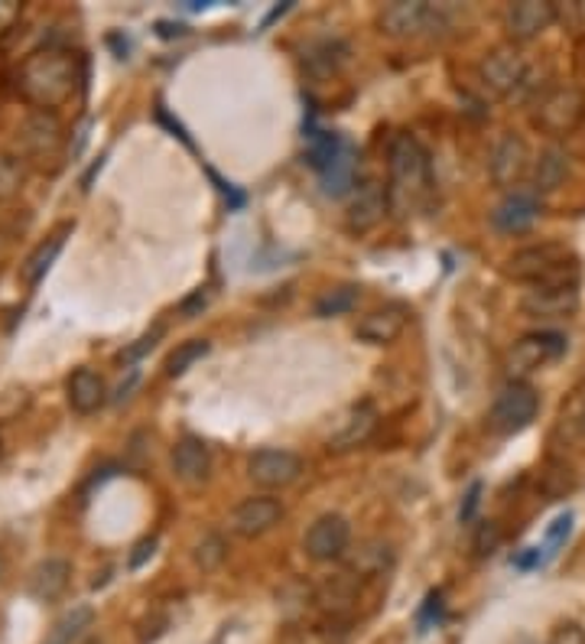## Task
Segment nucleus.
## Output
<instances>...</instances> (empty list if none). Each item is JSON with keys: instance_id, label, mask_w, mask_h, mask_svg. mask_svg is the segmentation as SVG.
Masks as SVG:
<instances>
[{"instance_id": "f257e3e1", "label": "nucleus", "mask_w": 585, "mask_h": 644, "mask_svg": "<svg viewBox=\"0 0 585 644\" xmlns=\"http://www.w3.org/2000/svg\"><path fill=\"white\" fill-rule=\"evenodd\" d=\"M82 59L69 49H39L23 59L16 72V89L20 95L36 108V112H56L62 108L75 89L82 85Z\"/></svg>"}, {"instance_id": "f03ea898", "label": "nucleus", "mask_w": 585, "mask_h": 644, "mask_svg": "<svg viewBox=\"0 0 585 644\" xmlns=\"http://www.w3.org/2000/svg\"><path fill=\"white\" fill-rule=\"evenodd\" d=\"M387 169H390V183H387L390 209L397 215L423 212L433 199V163L426 147L407 130L394 133L387 147Z\"/></svg>"}, {"instance_id": "7ed1b4c3", "label": "nucleus", "mask_w": 585, "mask_h": 644, "mask_svg": "<svg viewBox=\"0 0 585 644\" xmlns=\"http://www.w3.org/2000/svg\"><path fill=\"white\" fill-rule=\"evenodd\" d=\"M504 273L517 283L527 286H543V283H580L583 270H580V258L560 245V242H540V245H527L520 251H514Z\"/></svg>"}, {"instance_id": "20e7f679", "label": "nucleus", "mask_w": 585, "mask_h": 644, "mask_svg": "<svg viewBox=\"0 0 585 644\" xmlns=\"http://www.w3.org/2000/svg\"><path fill=\"white\" fill-rule=\"evenodd\" d=\"M530 125L540 130L543 137L566 140L585 125V89L573 82H560L550 85L547 92H540L530 105Z\"/></svg>"}, {"instance_id": "39448f33", "label": "nucleus", "mask_w": 585, "mask_h": 644, "mask_svg": "<svg viewBox=\"0 0 585 644\" xmlns=\"http://www.w3.org/2000/svg\"><path fill=\"white\" fill-rule=\"evenodd\" d=\"M377 26L387 36L397 39H413V36H430L449 26V10L426 3V0H394L387 7H381L377 13Z\"/></svg>"}, {"instance_id": "423d86ee", "label": "nucleus", "mask_w": 585, "mask_h": 644, "mask_svg": "<svg viewBox=\"0 0 585 644\" xmlns=\"http://www.w3.org/2000/svg\"><path fill=\"white\" fill-rule=\"evenodd\" d=\"M478 79L481 85L494 95V98H524L527 82H530V66L527 56L517 46H494L481 66H478Z\"/></svg>"}, {"instance_id": "0eeeda50", "label": "nucleus", "mask_w": 585, "mask_h": 644, "mask_svg": "<svg viewBox=\"0 0 585 644\" xmlns=\"http://www.w3.org/2000/svg\"><path fill=\"white\" fill-rule=\"evenodd\" d=\"M570 342L563 332L557 329H537L527 332L514 342V349L507 352V375L511 382H527L530 375L550 368L553 362H560L566 355Z\"/></svg>"}, {"instance_id": "6e6552de", "label": "nucleus", "mask_w": 585, "mask_h": 644, "mask_svg": "<svg viewBox=\"0 0 585 644\" xmlns=\"http://www.w3.org/2000/svg\"><path fill=\"white\" fill-rule=\"evenodd\" d=\"M540 413V394L537 387L527 382H511L507 387H501V394L491 403L488 423L494 433L501 436H514L520 430H527Z\"/></svg>"}, {"instance_id": "1a4fd4ad", "label": "nucleus", "mask_w": 585, "mask_h": 644, "mask_svg": "<svg viewBox=\"0 0 585 644\" xmlns=\"http://www.w3.org/2000/svg\"><path fill=\"white\" fill-rule=\"evenodd\" d=\"M530 166H534V156H530V147L520 133L514 130H504L494 147H491V156H488V173H491V183L504 192H514L520 189V183L530 176Z\"/></svg>"}, {"instance_id": "9d476101", "label": "nucleus", "mask_w": 585, "mask_h": 644, "mask_svg": "<svg viewBox=\"0 0 585 644\" xmlns=\"http://www.w3.org/2000/svg\"><path fill=\"white\" fill-rule=\"evenodd\" d=\"M583 306V290L580 283H543L530 286L520 296V313L530 319H570Z\"/></svg>"}, {"instance_id": "9b49d317", "label": "nucleus", "mask_w": 585, "mask_h": 644, "mask_svg": "<svg viewBox=\"0 0 585 644\" xmlns=\"http://www.w3.org/2000/svg\"><path fill=\"white\" fill-rule=\"evenodd\" d=\"M23 153L39 166V169H56L62 156V125L49 112H33L26 125L20 128Z\"/></svg>"}, {"instance_id": "f8f14e48", "label": "nucleus", "mask_w": 585, "mask_h": 644, "mask_svg": "<svg viewBox=\"0 0 585 644\" xmlns=\"http://www.w3.org/2000/svg\"><path fill=\"white\" fill-rule=\"evenodd\" d=\"M351 543V524L349 517L342 515H323L316 517L303 537V550L309 560L316 563H332V560H342L349 553Z\"/></svg>"}, {"instance_id": "ddd939ff", "label": "nucleus", "mask_w": 585, "mask_h": 644, "mask_svg": "<svg viewBox=\"0 0 585 644\" xmlns=\"http://www.w3.org/2000/svg\"><path fill=\"white\" fill-rule=\"evenodd\" d=\"M303 476V459L290 449H257L247 459V479L257 489H286Z\"/></svg>"}, {"instance_id": "4468645a", "label": "nucleus", "mask_w": 585, "mask_h": 644, "mask_svg": "<svg viewBox=\"0 0 585 644\" xmlns=\"http://www.w3.org/2000/svg\"><path fill=\"white\" fill-rule=\"evenodd\" d=\"M358 596H361V579H354L349 570H342V573L329 576L323 586H316L313 606H316V612L329 625H346L354 602H358Z\"/></svg>"}, {"instance_id": "2eb2a0df", "label": "nucleus", "mask_w": 585, "mask_h": 644, "mask_svg": "<svg viewBox=\"0 0 585 644\" xmlns=\"http://www.w3.org/2000/svg\"><path fill=\"white\" fill-rule=\"evenodd\" d=\"M560 20V7L550 0H520L504 10V30L514 43L543 36Z\"/></svg>"}, {"instance_id": "dca6fc26", "label": "nucleus", "mask_w": 585, "mask_h": 644, "mask_svg": "<svg viewBox=\"0 0 585 644\" xmlns=\"http://www.w3.org/2000/svg\"><path fill=\"white\" fill-rule=\"evenodd\" d=\"M543 215V196L534 189H514L501 199V206L491 212V225L504 235H520L527 232L537 219Z\"/></svg>"}, {"instance_id": "f3484780", "label": "nucleus", "mask_w": 585, "mask_h": 644, "mask_svg": "<svg viewBox=\"0 0 585 644\" xmlns=\"http://www.w3.org/2000/svg\"><path fill=\"white\" fill-rule=\"evenodd\" d=\"M390 209V192L377 179H361L351 192L349 202V229L351 232H371Z\"/></svg>"}, {"instance_id": "a211bd4d", "label": "nucleus", "mask_w": 585, "mask_h": 644, "mask_svg": "<svg viewBox=\"0 0 585 644\" xmlns=\"http://www.w3.org/2000/svg\"><path fill=\"white\" fill-rule=\"evenodd\" d=\"M407 323H410L407 306L387 303V306H377V309H371L367 316H361L354 336H358L361 342H367V346H390V342H397V339L403 336Z\"/></svg>"}, {"instance_id": "6ab92c4d", "label": "nucleus", "mask_w": 585, "mask_h": 644, "mask_svg": "<svg viewBox=\"0 0 585 644\" xmlns=\"http://www.w3.org/2000/svg\"><path fill=\"white\" fill-rule=\"evenodd\" d=\"M283 520V505L270 495H254L244 499L232 512V530L244 540H254L267 530H273Z\"/></svg>"}, {"instance_id": "aec40b11", "label": "nucleus", "mask_w": 585, "mask_h": 644, "mask_svg": "<svg viewBox=\"0 0 585 644\" xmlns=\"http://www.w3.org/2000/svg\"><path fill=\"white\" fill-rule=\"evenodd\" d=\"M570 160H573V156H570L566 147H560V143L543 147V150L534 156V166H530V189H534L537 196L557 192V189L566 183V176H570V166H573Z\"/></svg>"}, {"instance_id": "412c9836", "label": "nucleus", "mask_w": 585, "mask_h": 644, "mask_svg": "<svg viewBox=\"0 0 585 644\" xmlns=\"http://www.w3.org/2000/svg\"><path fill=\"white\" fill-rule=\"evenodd\" d=\"M173 472L186 485H202L212 472V453L199 436H183L173 446Z\"/></svg>"}, {"instance_id": "4be33fe9", "label": "nucleus", "mask_w": 585, "mask_h": 644, "mask_svg": "<svg viewBox=\"0 0 585 644\" xmlns=\"http://www.w3.org/2000/svg\"><path fill=\"white\" fill-rule=\"evenodd\" d=\"M66 400L75 413L89 417L95 410L105 407L108 400V387H105V378L92 368H75L66 382Z\"/></svg>"}, {"instance_id": "5701e85b", "label": "nucleus", "mask_w": 585, "mask_h": 644, "mask_svg": "<svg viewBox=\"0 0 585 644\" xmlns=\"http://www.w3.org/2000/svg\"><path fill=\"white\" fill-rule=\"evenodd\" d=\"M72 222H62L56 232H49L33 251H30V258L20 264V277H23V283L26 286H36L46 273H49V267L56 264V258H59V251L66 248V238L72 235Z\"/></svg>"}, {"instance_id": "b1692460", "label": "nucleus", "mask_w": 585, "mask_h": 644, "mask_svg": "<svg viewBox=\"0 0 585 644\" xmlns=\"http://www.w3.org/2000/svg\"><path fill=\"white\" fill-rule=\"evenodd\" d=\"M377 420H381V417H377V410H374L371 403H358L349 417L342 420V426L329 436V449H332V453H349V449L364 446V443L374 436Z\"/></svg>"}, {"instance_id": "393cba45", "label": "nucleus", "mask_w": 585, "mask_h": 644, "mask_svg": "<svg viewBox=\"0 0 585 644\" xmlns=\"http://www.w3.org/2000/svg\"><path fill=\"white\" fill-rule=\"evenodd\" d=\"M319 176H323V192L332 196V199L351 196L358 189V150L351 147L349 140L342 143L339 156Z\"/></svg>"}, {"instance_id": "a878e982", "label": "nucleus", "mask_w": 585, "mask_h": 644, "mask_svg": "<svg viewBox=\"0 0 585 644\" xmlns=\"http://www.w3.org/2000/svg\"><path fill=\"white\" fill-rule=\"evenodd\" d=\"M394 566V547L387 540H364L349 557V573L354 579H381Z\"/></svg>"}, {"instance_id": "bb28decb", "label": "nucleus", "mask_w": 585, "mask_h": 644, "mask_svg": "<svg viewBox=\"0 0 585 644\" xmlns=\"http://www.w3.org/2000/svg\"><path fill=\"white\" fill-rule=\"evenodd\" d=\"M69 576H72V566L66 560H46L33 570L30 576V593L43 602H52L66 593L69 586Z\"/></svg>"}, {"instance_id": "cd10ccee", "label": "nucleus", "mask_w": 585, "mask_h": 644, "mask_svg": "<svg viewBox=\"0 0 585 644\" xmlns=\"http://www.w3.org/2000/svg\"><path fill=\"white\" fill-rule=\"evenodd\" d=\"M346 59H349V46L339 43V39H319V43H313V46L303 52V66H306L313 75H319V79L336 75V72L346 66Z\"/></svg>"}, {"instance_id": "c85d7f7f", "label": "nucleus", "mask_w": 585, "mask_h": 644, "mask_svg": "<svg viewBox=\"0 0 585 644\" xmlns=\"http://www.w3.org/2000/svg\"><path fill=\"white\" fill-rule=\"evenodd\" d=\"M92 622H95V612L89 606H75L72 612H66L49 629V635L43 639V644H79V639L92 629Z\"/></svg>"}, {"instance_id": "c756f323", "label": "nucleus", "mask_w": 585, "mask_h": 644, "mask_svg": "<svg viewBox=\"0 0 585 644\" xmlns=\"http://www.w3.org/2000/svg\"><path fill=\"white\" fill-rule=\"evenodd\" d=\"M209 342L206 339H189V342H183V346H176L173 352H169V359H166V375L169 378H179V375H186L199 359H206L209 355Z\"/></svg>"}, {"instance_id": "7c9ffc66", "label": "nucleus", "mask_w": 585, "mask_h": 644, "mask_svg": "<svg viewBox=\"0 0 585 644\" xmlns=\"http://www.w3.org/2000/svg\"><path fill=\"white\" fill-rule=\"evenodd\" d=\"M354 303H358V286H336V290H329V293H323L319 300H316V316L319 319H332V316H346L354 309Z\"/></svg>"}, {"instance_id": "2f4dec72", "label": "nucleus", "mask_w": 585, "mask_h": 644, "mask_svg": "<svg viewBox=\"0 0 585 644\" xmlns=\"http://www.w3.org/2000/svg\"><path fill=\"white\" fill-rule=\"evenodd\" d=\"M23 186V163L16 156L0 153V202L13 199Z\"/></svg>"}, {"instance_id": "473e14b6", "label": "nucleus", "mask_w": 585, "mask_h": 644, "mask_svg": "<svg viewBox=\"0 0 585 644\" xmlns=\"http://www.w3.org/2000/svg\"><path fill=\"white\" fill-rule=\"evenodd\" d=\"M570 534H573V512H563V515L547 527V534H543V547H540L543 557H553L570 540Z\"/></svg>"}, {"instance_id": "72a5a7b5", "label": "nucleus", "mask_w": 585, "mask_h": 644, "mask_svg": "<svg viewBox=\"0 0 585 644\" xmlns=\"http://www.w3.org/2000/svg\"><path fill=\"white\" fill-rule=\"evenodd\" d=\"M225 560V540L219 534H206L199 543H196V563L202 570H215L219 563Z\"/></svg>"}, {"instance_id": "f704fd0d", "label": "nucleus", "mask_w": 585, "mask_h": 644, "mask_svg": "<svg viewBox=\"0 0 585 644\" xmlns=\"http://www.w3.org/2000/svg\"><path fill=\"white\" fill-rule=\"evenodd\" d=\"M501 543V527L494 524V520H481V527H478V534H475V540H471V550H475V557H488V553H494V547Z\"/></svg>"}, {"instance_id": "c9c22d12", "label": "nucleus", "mask_w": 585, "mask_h": 644, "mask_svg": "<svg viewBox=\"0 0 585 644\" xmlns=\"http://www.w3.org/2000/svg\"><path fill=\"white\" fill-rule=\"evenodd\" d=\"M160 336H163V329L156 326L153 332H147L143 339H137V346H130L127 352H120V365H133L137 359H143V355H147V352L160 342Z\"/></svg>"}, {"instance_id": "e433bc0d", "label": "nucleus", "mask_w": 585, "mask_h": 644, "mask_svg": "<svg viewBox=\"0 0 585 644\" xmlns=\"http://www.w3.org/2000/svg\"><path fill=\"white\" fill-rule=\"evenodd\" d=\"M547 644H585V629L580 622H560Z\"/></svg>"}, {"instance_id": "4c0bfd02", "label": "nucleus", "mask_w": 585, "mask_h": 644, "mask_svg": "<svg viewBox=\"0 0 585 644\" xmlns=\"http://www.w3.org/2000/svg\"><path fill=\"white\" fill-rule=\"evenodd\" d=\"M440 612H443V593H430L426 596V606L420 612V632H426L430 622H440Z\"/></svg>"}, {"instance_id": "58836bf2", "label": "nucleus", "mask_w": 585, "mask_h": 644, "mask_svg": "<svg viewBox=\"0 0 585 644\" xmlns=\"http://www.w3.org/2000/svg\"><path fill=\"white\" fill-rule=\"evenodd\" d=\"M156 553V537H143L137 547H133V553H130V560H127V566L130 570H140L150 557Z\"/></svg>"}, {"instance_id": "ea45409f", "label": "nucleus", "mask_w": 585, "mask_h": 644, "mask_svg": "<svg viewBox=\"0 0 585 644\" xmlns=\"http://www.w3.org/2000/svg\"><path fill=\"white\" fill-rule=\"evenodd\" d=\"M206 303H209V290L202 286V290H196V293L183 303V316H186V319H192L199 309H206Z\"/></svg>"}, {"instance_id": "a19ab883", "label": "nucleus", "mask_w": 585, "mask_h": 644, "mask_svg": "<svg viewBox=\"0 0 585 644\" xmlns=\"http://www.w3.org/2000/svg\"><path fill=\"white\" fill-rule=\"evenodd\" d=\"M16 16H20V3H13V0H0V33H7V30L16 23Z\"/></svg>"}, {"instance_id": "79ce46f5", "label": "nucleus", "mask_w": 585, "mask_h": 644, "mask_svg": "<svg viewBox=\"0 0 585 644\" xmlns=\"http://www.w3.org/2000/svg\"><path fill=\"white\" fill-rule=\"evenodd\" d=\"M478 502H481V485L475 482V485L466 492V502H463L459 520H471V517H475V508H478Z\"/></svg>"}, {"instance_id": "37998d69", "label": "nucleus", "mask_w": 585, "mask_h": 644, "mask_svg": "<svg viewBox=\"0 0 585 644\" xmlns=\"http://www.w3.org/2000/svg\"><path fill=\"white\" fill-rule=\"evenodd\" d=\"M583 426H585V410H583Z\"/></svg>"}]
</instances>
